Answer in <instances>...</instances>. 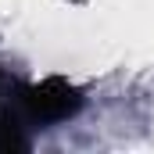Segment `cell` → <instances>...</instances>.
<instances>
[{
	"instance_id": "cell-1",
	"label": "cell",
	"mask_w": 154,
	"mask_h": 154,
	"mask_svg": "<svg viewBox=\"0 0 154 154\" xmlns=\"http://www.w3.org/2000/svg\"><path fill=\"white\" fill-rule=\"evenodd\" d=\"M86 104V93L61 75H47L39 82H22V115L32 129H50L72 122Z\"/></svg>"
},
{
	"instance_id": "cell-2",
	"label": "cell",
	"mask_w": 154,
	"mask_h": 154,
	"mask_svg": "<svg viewBox=\"0 0 154 154\" xmlns=\"http://www.w3.org/2000/svg\"><path fill=\"white\" fill-rule=\"evenodd\" d=\"M32 151V125L22 115V79L0 68V154Z\"/></svg>"
}]
</instances>
